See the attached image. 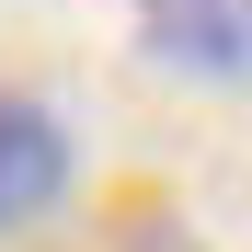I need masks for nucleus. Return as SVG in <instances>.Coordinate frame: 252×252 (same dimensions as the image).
Returning a JSON list of instances; mask_svg holds the SVG:
<instances>
[{"mask_svg": "<svg viewBox=\"0 0 252 252\" xmlns=\"http://www.w3.org/2000/svg\"><path fill=\"white\" fill-rule=\"evenodd\" d=\"M149 58L184 80H218V92H252V0H138Z\"/></svg>", "mask_w": 252, "mask_h": 252, "instance_id": "f03ea898", "label": "nucleus"}, {"mask_svg": "<svg viewBox=\"0 0 252 252\" xmlns=\"http://www.w3.org/2000/svg\"><path fill=\"white\" fill-rule=\"evenodd\" d=\"M149 252H195V241H149Z\"/></svg>", "mask_w": 252, "mask_h": 252, "instance_id": "7ed1b4c3", "label": "nucleus"}, {"mask_svg": "<svg viewBox=\"0 0 252 252\" xmlns=\"http://www.w3.org/2000/svg\"><path fill=\"white\" fill-rule=\"evenodd\" d=\"M69 126L58 103H34V92H0V241L34 229V218H58V195H69Z\"/></svg>", "mask_w": 252, "mask_h": 252, "instance_id": "f257e3e1", "label": "nucleus"}]
</instances>
